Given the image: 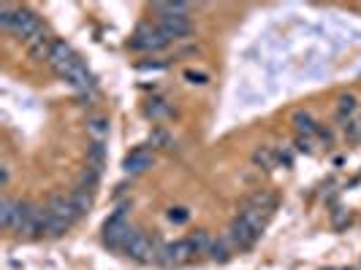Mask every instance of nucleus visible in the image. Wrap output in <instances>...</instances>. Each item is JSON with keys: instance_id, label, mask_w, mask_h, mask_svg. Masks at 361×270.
Wrapping results in <instances>:
<instances>
[{"instance_id": "39448f33", "label": "nucleus", "mask_w": 361, "mask_h": 270, "mask_svg": "<svg viewBox=\"0 0 361 270\" xmlns=\"http://www.w3.org/2000/svg\"><path fill=\"white\" fill-rule=\"evenodd\" d=\"M125 254L136 260V262H161V254H164V246L158 240L147 238L144 233H139L136 240L125 249Z\"/></svg>"}, {"instance_id": "a211bd4d", "label": "nucleus", "mask_w": 361, "mask_h": 270, "mask_svg": "<svg viewBox=\"0 0 361 270\" xmlns=\"http://www.w3.org/2000/svg\"><path fill=\"white\" fill-rule=\"evenodd\" d=\"M49 52H52V41H49L46 35L30 41V57H33V60H49Z\"/></svg>"}, {"instance_id": "393cba45", "label": "nucleus", "mask_w": 361, "mask_h": 270, "mask_svg": "<svg viewBox=\"0 0 361 270\" xmlns=\"http://www.w3.org/2000/svg\"><path fill=\"white\" fill-rule=\"evenodd\" d=\"M328 270H351V268H328Z\"/></svg>"}, {"instance_id": "ddd939ff", "label": "nucleus", "mask_w": 361, "mask_h": 270, "mask_svg": "<svg viewBox=\"0 0 361 270\" xmlns=\"http://www.w3.org/2000/svg\"><path fill=\"white\" fill-rule=\"evenodd\" d=\"M294 127L296 133L301 135V138H315V133H318V124H315V119L310 117V114H304V111H296L294 114Z\"/></svg>"}, {"instance_id": "412c9836", "label": "nucleus", "mask_w": 361, "mask_h": 270, "mask_svg": "<svg viewBox=\"0 0 361 270\" xmlns=\"http://www.w3.org/2000/svg\"><path fill=\"white\" fill-rule=\"evenodd\" d=\"M345 138H348L351 144H361V114L356 119H351L345 124Z\"/></svg>"}, {"instance_id": "1a4fd4ad", "label": "nucleus", "mask_w": 361, "mask_h": 270, "mask_svg": "<svg viewBox=\"0 0 361 270\" xmlns=\"http://www.w3.org/2000/svg\"><path fill=\"white\" fill-rule=\"evenodd\" d=\"M158 28L168 35V38H185L191 35V19L188 17H161Z\"/></svg>"}, {"instance_id": "f03ea898", "label": "nucleus", "mask_w": 361, "mask_h": 270, "mask_svg": "<svg viewBox=\"0 0 361 270\" xmlns=\"http://www.w3.org/2000/svg\"><path fill=\"white\" fill-rule=\"evenodd\" d=\"M55 70H58V73H60V76L66 79V81H68V84H71V87H76V90L82 92L85 97H87V95L93 92V87H96V84H93V76L87 73V68H85V62L79 60L76 55H73V57H71V60H68V62H63L60 68H55Z\"/></svg>"}, {"instance_id": "4be33fe9", "label": "nucleus", "mask_w": 361, "mask_h": 270, "mask_svg": "<svg viewBox=\"0 0 361 270\" xmlns=\"http://www.w3.org/2000/svg\"><path fill=\"white\" fill-rule=\"evenodd\" d=\"M188 216H191V213H188L185 209H171L168 211V219H171L174 224H185V222H188Z\"/></svg>"}, {"instance_id": "4468645a", "label": "nucleus", "mask_w": 361, "mask_h": 270, "mask_svg": "<svg viewBox=\"0 0 361 270\" xmlns=\"http://www.w3.org/2000/svg\"><path fill=\"white\" fill-rule=\"evenodd\" d=\"M234 243L231 238H220V240H212V249H209V257L215 260V262H229L231 257H234Z\"/></svg>"}, {"instance_id": "20e7f679", "label": "nucleus", "mask_w": 361, "mask_h": 270, "mask_svg": "<svg viewBox=\"0 0 361 270\" xmlns=\"http://www.w3.org/2000/svg\"><path fill=\"white\" fill-rule=\"evenodd\" d=\"M168 41H171V38H168L158 25H155V28L141 25V28L136 30V35L131 38V46L136 52H158V49H164Z\"/></svg>"}, {"instance_id": "f257e3e1", "label": "nucleus", "mask_w": 361, "mask_h": 270, "mask_svg": "<svg viewBox=\"0 0 361 270\" xmlns=\"http://www.w3.org/2000/svg\"><path fill=\"white\" fill-rule=\"evenodd\" d=\"M136 235H139V230L125 222V211L123 209L117 211V213L106 222V227H103V240H106V246H109V249H117V251H125L133 240H136Z\"/></svg>"}, {"instance_id": "0eeeda50", "label": "nucleus", "mask_w": 361, "mask_h": 270, "mask_svg": "<svg viewBox=\"0 0 361 270\" xmlns=\"http://www.w3.org/2000/svg\"><path fill=\"white\" fill-rule=\"evenodd\" d=\"M229 238H231V243H234L236 249H250V246H256V240L261 238V233H258L256 227H250L247 222H242V219L236 216V219L231 222Z\"/></svg>"}, {"instance_id": "7ed1b4c3", "label": "nucleus", "mask_w": 361, "mask_h": 270, "mask_svg": "<svg viewBox=\"0 0 361 270\" xmlns=\"http://www.w3.org/2000/svg\"><path fill=\"white\" fill-rule=\"evenodd\" d=\"M11 32L19 35V38H25V41L30 44V41H35V38L44 35V25H41V19L35 17L33 11H28V8H14Z\"/></svg>"}, {"instance_id": "b1692460", "label": "nucleus", "mask_w": 361, "mask_h": 270, "mask_svg": "<svg viewBox=\"0 0 361 270\" xmlns=\"http://www.w3.org/2000/svg\"><path fill=\"white\" fill-rule=\"evenodd\" d=\"M185 79H188L191 84H204V81H206V76H204V73H185Z\"/></svg>"}, {"instance_id": "dca6fc26", "label": "nucleus", "mask_w": 361, "mask_h": 270, "mask_svg": "<svg viewBox=\"0 0 361 270\" xmlns=\"http://www.w3.org/2000/svg\"><path fill=\"white\" fill-rule=\"evenodd\" d=\"M152 11L161 14V17H188L191 6L188 3H155Z\"/></svg>"}, {"instance_id": "2eb2a0df", "label": "nucleus", "mask_w": 361, "mask_h": 270, "mask_svg": "<svg viewBox=\"0 0 361 270\" xmlns=\"http://www.w3.org/2000/svg\"><path fill=\"white\" fill-rule=\"evenodd\" d=\"M103 162H106V141H90L87 146V165L103 171Z\"/></svg>"}, {"instance_id": "423d86ee", "label": "nucleus", "mask_w": 361, "mask_h": 270, "mask_svg": "<svg viewBox=\"0 0 361 270\" xmlns=\"http://www.w3.org/2000/svg\"><path fill=\"white\" fill-rule=\"evenodd\" d=\"M196 257V246L193 240H177L171 246H164V254H161V262L164 265H182V262H191Z\"/></svg>"}, {"instance_id": "9b49d317", "label": "nucleus", "mask_w": 361, "mask_h": 270, "mask_svg": "<svg viewBox=\"0 0 361 270\" xmlns=\"http://www.w3.org/2000/svg\"><path fill=\"white\" fill-rule=\"evenodd\" d=\"M147 168H152V154L150 151H144V149H136L125 160V171L128 173H141V171H147Z\"/></svg>"}, {"instance_id": "f8f14e48", "label": "nucleus", "mask_w": 361, "mask_h": 270, "mask_svg": "<svg viewBox=\"0 0 361 270\" xmlns=\"http://www.w3.org/2000/svg\"><path fill=\"white\" fill-rule=\"evenodd\" d=\"M253 162L258 168H263V171H274L277 162H280V154L272 149V146H258V149L253 151Z\"/></svg>"}, {"instance_id": "5701e85b", "label": "nucleus", "mask_w": 361, "mask_h": 270, "mask_svg": "<svg viewBox=\"0 0 361 270\" xmlns=\"http://www.w3.org/2000/svg\"><path fill=\"white\" fill-rule=\"evenodd\" d=\"M296 149L299 151H312L315 149V141H312V138H301V135H299V138H296Z\"/></svg>"}, {"instance_id": "9d476101", "label": "nucleus", "mask_w": 361, "mask_h": 270, "mask_svg": "<svg viewBox=\"0 0 361 270\" xmlns=\"http://www.w3.org/2000/svg\"><path fill=\"white\" fill-rule=\"evenodd\" d=\"M356 117H359V103H356V97H353V95H342L340 103H337V119L348 124V122L356 119Z\"/></svg>"}, {"instance_id": "aec40b11", "label": "nucleus", "mask_w": 361, "mask_h": 270, "mask_svg": "<svg viewBox=\"0 0 361 270\" xmlns=\"http://www.w3.org/2000/svg\"><path fill=\"white\" fill-rule=\"evenodd\" d=\"M147 117H152V119H168V117H171V106H168L166 100H150Z\"/></svg>"}, {"instance_id": "6e6552de", "label": "nucleus", "mask_w": 361, "mask_h": 270, "mask_svg": "<svg viewBox=\"0 0 361 270\" xmlns=\"http://www.w3.org/2000/svg\"><path fill=\"white\" fill-rule=\"evenodd\" d=\"M49 209V213L55 216V219H60V222H66L68 227L82 216V211L73 206V200H71V195L68 197H63V195H58V197H52V203L46 206Z\"/></svg>"}, {"instance_id": "6ab92c4d", "label": "nucleus", "mask_w": 361, "mask_h": 270, "mask_svg": "<svg viewBox=\"0 0 361 270\" xmlns=\"http://www.w3.org/2000/svg\"><path fill=\"white\" fill-rule=\"evenodd\" d=\"M71 200H73V206L82 211H90L93 209V189H87V186H79L73 195H71Z\"/></svg>"}, {"instance_id": "f3484780", "label": "nucleus", "mask_w": 361, "mask_h": 270, "mask_svg": "<svg viewBox=\"0 0 361 270\" xmlns=\"http://www.w3.org/2000/svg\"><path fill=\"white\" fill-rule=\"evenodd\" d=\"M87 133H90V141H106L109 138V122L103 117H96V119L87 122Z\"/></svg>"}]
</instances>
